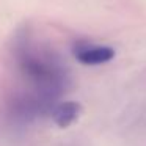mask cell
<instances>
[{
  "label": "cell",
  "mask_w": 146,
  "mask_h": 146,
  "mask_svg": "<svg viewBox=\"0 0 146 146\" xmlns=\"http://www.w3.org/2000/svg\"><path fill=\"white\" fill-rule=\"evenodd\" d=\"M77 61L86 66H98L110 61L115 57V50L108 46H93L86 42H80L74 49Z\"/></svg>",
  "instance_id": "cell-1"
},
{
  "label": "cell",
  "mask_w": 146,
  "mask_h": 146,
  "mask_svg": "<svg viewBox=\"0 0 146 146\" xmlns=\"http://www.w3.org/2000/svg\"><path fill=\"white\" fill-rule=\"evenodd\" d=\"M80 113H82V105L76 101H66V102L55 104L54 108L50 110L54 123L61 129L69 127L72 123H76L79 119Z\"/></svg>",
  "instance_id": "cell-2"
}]
</instances>
